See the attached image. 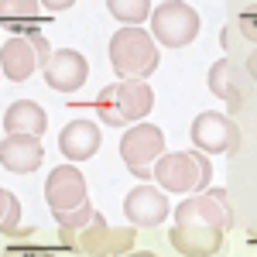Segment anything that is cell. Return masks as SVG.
Returning <instances> with one entry per match:
<instances>
[{"mask_svg": "<svg viewBox=\"0 0 257 257\" xmlns=\"http://www.w3.org/2000/svg\"><path fill=\"white\" fill-rule=\"evenodd\" d=\"M18 219H21V199L11 189H0V233L4 237H14L21 230Z\"/></svg>", "mask_w": 257, "mask_h": 257, "instance_id": "19", "label": "cell"}, {"mask_svg": "<svg viewBox=\"0 0 257 257\" xmlns=\"http://www.w3.org/2000/svg\"><path fill=\"white\" fill-rule=\"evenodd\" d=\"M41 158H45L41 138H31V134H4L0 165H4L11 175H31V172H38Z\"/></svg>", "mask_w": 257, "mask_h": 257, "instance_id": "15", "label": "cell"}, {"mask_svg": "<svg viewBox=\"0 0 257 257\" xmlns=\"http://www.w3.org/2000/svg\"><path fill=\"white\" fill-rule=\"evenodd\" d=\"M106 11H110L117 21L131 24V28H138L141 21H148V14H151L155 7H151L148 0H106Z\"/></svg>", "mask_w": 257, "mask_h": 257, "instance_id": "18", "label": "cell"}, {"mask_svg": "<svg viewBox=\"0 0 257 257\" xmlns=\"http://www.w3.org/2000/svg\"><path fill=\"white\" fill-rule=\"evenodd\" d=\"M155 106V89L148 79H120L110 82L99 89L96 103V117L110 127H123V123H134V120H144Z\"/></svg>", "mask_w": 257, "mask_h": 257, "instance_id": "1", "label": "cell"}, {"mask_svg": "<svg viewBox=\"0 0 257 257\" xmlns=\"http://www.w3.org/2000/svg\"><path fill=\"white\" fill-rule=\"evenodd\" d=\"M110 65L123 79H148L158 69V45L144 28H120L110 38Z\"/></svg>", "mask_w": 257, "mask_h": 257, "instance_id": "3", "label": "cell"}, {"mask_svg": "<svg viewBox=\"0 0 257 257\" xmlns=\"http://www.w3.org/2000/svg\"><path fill=\"white\" fill-rule=\"evenodd\" d=\"M237 28H240V35H243L247 41H254V45H257V4H247V7L240 11Z\"/></svg>", "mask_w": 257, "mask_h": 257, "instance_id": "20", "label": "cell"}, {"mask_svg": "<svg viewBox=\"0 0 257 257\" xmlns=\"http://www.w3.org/2000/svg\"><path fill=\"white\" fill-rule=\"evenodd\" d=\"M86 79H89V62L76 48H59L52 62L45 65V82L55 93H76L86 86Z\"/></svg>", "mask_w": 257, "mask_h": 257, "instance_id": "11", "label": "cell"}, {"mask_svg": "<svg viewBox=\"0 0 257 257\" xmlns=\"http://www.w3.org/2000/svg\"><path fill=\"white\" fill-rule=\"evenodd\" d=\"M165 155V134L155 123H134L123 138H120V158L131 168L134 178H155V165Z\"/></svg>", "mask_w": 257, "mask_h": 257, "instance_id": "6", "label": "cell"}, {"mask_svg": "<svg viewBox=\"0 0 257 257\" xmlns=\"http://www.w3.org/2000/svg\"><path fill=\"white\" fill-rule=\"evenodd\" d=\"M123 257H158L155 250H134V254H123Z\"/></svg>", "mask_w": 257, "mask_h": 257, "instance_id": "24", "label": "cell"}, {"mask_svg": "<svg viewBox=\"0 0 257 257\" xmlns=\"http://www.w3.org/2000/svg\"><path fill=\"white\" fill-rule=\"evenodd\" d=\"M0 11H4L7 18H28L31 11H38V4H11V0H7Z\"/></svg>", "mask_w": 257, "mask_h": 257, "instance_id": "22", "label": "cell"}, {"mask_svg": "<svg viewBox=\"0 0 257 257\" xmlns=\"http://www.w3.org/2000/svg\"><path fill=\"white\" fill-rule=\"evenodd\" d=\"M209 93L223 99L230 113H237L240 106L247 103L250 76H247L243 69H237L230 59H219V62H213V69H209Z\"/></svg>", "mask_w": 257, "mask_h": 257, "instance_id": "12", "label": "cell"}, {"mask_svg": "<svg viewBox=\"0 0 257 257\" xmlns=\"http://www.w3.org/2000/svg\"><path fill=\"white\" fill-rule=\"evenodd\" d=\"M134 240H138V230H113L103 213L89 219V226L79 230V254L86 257H123L131 254V247H134Z\"/></svg>", "mask_w": 257, "mask_h": 257, "instance_id": "10", "label": "cell"}, {"mask_svg": "<svg viewBox=\"0 0 257 257\" xmlns=\"http://www.w3.org/2000/svg\"><path fill=\"white\" fill-rule=\"evenodd\" d=\"M45 202L52 206V216H65V213L82 209L89 199H86V178L79 168H72V165L52 168L48 182H45Z\"/></svg>", "mask_w": 257, "mask_h": 257, "instance_id": "9", "label": "cell"}, {"mask_svg": "<svg viewBox=\"0 0 257 257\" xmlns=\"http://www.w3.org/2000/svg\"><path fill=\"white\" fill-rule=\"evenodd\" d=\"M202 18L196 14L192 4L182 0H165L151 11V38L168 45V48H185L199 38Z\"/></svg>", "mask_w": 257, "mask_h": 257, "instance_id": "4", "label": "cell"}, {"mask_svg": "<svg viewBox=\"0 0 257 257\" xmlns=\"http://www.w3.org/2000/svg\"><path fill=\"white\" fill-rule=\"evenodd\" d=\"M52 48H48V38H41V31L35 35H11L0 48V65H4V76L11 82H24L35 76V69H45L52 62Z\"/></svg>", "mask_w": 257, "mask_h": 257, "instance_id": "5", "label": "cell"}, {"mask_svg": "<svg viewBox=\"0 0 257 257\" xmlns=\"http://www.w3.org/2000/svg\"><path fill=\"white\" fill-rule=\"evenodd\" d=\"M168 213H172V206H168L165 192L151 189V185H138L123 199V216L131 219V226H158L168 219Z\"/></svg>", "mask_w": 257, "mask_h": 257, "instance_id": "14", "label": "cell"}, {"mask_svg": "<svg viewBox=\"0 0 257 257\" xmlns=\"http://www.w3.org/2000/svg\"><path fill=\"white\" fill-rule=\"evenodd\" d=\"M59 151L69 161H86L99 151V127L93 120H69L59 134Z\"/></svg>", "mask_w": 257, "mask_h": 257, "instance_id": "16", "label": "cell"}, {"mask_svg": "<svg viewBox=\"0 0 257 257\" xmlns=\"http://www.w3.org/2000/svg\"><path fill=\"white\" fill-rule=\"evenodd\" d=\"M192 148L202 155H230L237 158L240 151V127L230 120V113H219V110H202L192 120Z\"/></svg>", "mask_w": 257, "mask_h": 257, "instance_id": "7", "label": "cell"}, {"mask_svg": "<svg viewBox=\"0 0 257 257\" xmlns=\"http://www.w3.org/2000/svg\"><path fill=\"white\" fill-rule=\"evenodd\" d=\"M247 76H250V79H257V48L250 52V59H247Z\"/></svg>", "mask_w": 257, "mask_h": 257, "instance_id": "23", "label": "cell"}, {"mask_svg": "<svg viewBox=\"0 0 257 257\" xmlns=\"http://www.w3.org/2000/svg\"><path fill=\"white\" fill-rule=\"evenodd\" d=\"M4 257H55L52 250H45V247H35L31 240H24V243H11Z\"/></svg>", "mask_w": 257, "mask_h": 257, "instance_id": "21", "label": "cell"}, {"mask_svg": "<svg viewBox=\"0 0 257 257\" xmlns=\"http://www.w3.org/2000/svg\"><path fill=\"white\" fill-rule=\"evenodd\" d=\"M168 243L182 257H213L223 247V230L202 223H175V230H168Z\"/></svg>", "mask_w": 257, "mask_h": 257, "instance_id": "13", "label": "cell"}, {"mask_svg": "<svg viewBox=\"0 0 257 257\" xmlns=\"http://www.w3.org/2000/svg\"><path fill=\"white\" fill-rule=\"evenodd\" d=\"M213 178V161L202 151H165L155 165V182L165 192L196 196Z\"/></svg>", "mask_w": 257, "mask_h": 257, "instance_id": "2", "label": "cell"}, {"mask_svg": "<svg viewBox=\"0 0 257 257\" xmlns=\"http://www.w3.org/2000/svg\"><path fill=\"white\" fill-rule=\"evenodd\" d=\"M48 131V113L31 99H18L4 110V134H31L41 138Z\"/></svg>", "mask_w": 257, "mask_h": 257, "instance_id": "17", "label": "cell"}, {"mask_svg": "<svg viewBox=\"0 0 257 257\" xmlns=\"http://www.w3.org/2000/svg\"><path fill=\"white\" fill-rule=\"evenodd\" d=\"M175 223H202V226L230 230V226H233L230 192H226V189H209V192L189 196L185 202L175 206Z\"/></svg>", "mask_w": 257, "mask_h": 257, "instance_id": "8", "label": "cell"}]
</instances>
